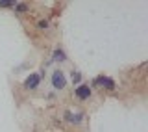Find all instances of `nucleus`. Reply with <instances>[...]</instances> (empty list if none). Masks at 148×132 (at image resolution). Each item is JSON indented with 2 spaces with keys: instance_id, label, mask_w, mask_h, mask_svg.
Instances as JSON below:
<instances>
[{
  "instance_id": "7",
  "label": "nucleus",
  "mask_w": 148,
  "mask_h": 132,
  "mask_svg": "<svg viewBox=\"0 0 148 132\" xmlns=\"http://www.w3.org/2000/svg\"><path fill=\"white\" fill-rule=\"evenodd\" d=\"M13 8H15L17 13H26L28 9H30V6H28L26 2H15V6H13Z\"/></svg>"
},
{
  "instance_id": "9",
  "label": "nucleus",
  "mask_w": 148,
  "mask_h": 132,
  "mask_svg": "<svg viewBox=\"0 0 148 132\" xmlns=\"http://www.w3.org/2000/svg\"><path fill=\"white\" fill-rule=\"evenodd\" d=\"M13 6H15V2H13V0H0V8H2V9L13 8Z\"/></svg>"
},
{
  "instance_id": "8",
  "label": "nucleus",
  "mask_w": 148,
  "mask_h": 132,
  "mask_svg": "<svg viewBox=\"0 0 148 132\" xmlns=\"http://www.w3.org/2000/svg\"><path fill=\"white\" fill-rule=\"evenodd\" d=\"M71 78H72L74 84H78V86H80V82H82V73H80V71H72Z\"/></svg>"
},
{
  "instance_id": "3",
  "label": "nucleus",
  "mask_w": 148,
  "mask_h": 132,
  "mask_svg": "<svg viewBox=\"0 0 148 132\" xmlns=\"http://www.w3.org/2000/svg\"><path fill=\"white\" fill-rule=\"evenodd\" d=\"M74 95H76L78 101H89L91 95H92V89L89 84H80V86H76L74 89Z\"/></svg>"
},
{
  "instance_id": "10",
  "label": "nucleus",
  "mask_w": 148,
  "mask_h": 132,
  "mask_svg": "<svg viewBox=\"0 0 148 132\" xmlns=\"http://www.w3.org/2000/svg\"><path fill=\"white\" fill-rule=\"evenodd\" d=\"M48 26H50V24H48V21H46V19H41V21H37V28H39V30H46Z\"/></svg>"
},
{
  "instance_id": "1",
  "label": "nucleus",
  "mask_w": 148,
  "mask_h": 132,
  "mask_svg": "<svg viewBox=\"0 0 148 132\" xmlns=\"http://www.w3.org/2000/svg\"><path fill=\"white\" fill-rule=\"evenodd\" d=\"M50 84H52V88L58 89V91H61V89L67 88V76H65V73L61 69H56L52 73V76H50Z\"/></svg>"
},
{
  "instance_id": "4",
  "label": "nucleus",
  "mask_w": 148,
  "mask_h": 132,
  "mask_svg": "<svg viewBox=\"0 0 148 132\" xmlns=\"http://www.w3.org/2000/svg\"><path fill=\"white\" fill-rule=\"evenodd\" d=\"M41 73H30L26 76V80H24V88L26 89H30V91H34V89H37L39 88V84H41Z\"/></svg>"
},
{
  "instance_id": "6",
  "label": "nucleus",
  "mask_w": 148,
  "mask_h": 132,
  "mask_svg": "<svg viewBox=\"0 0 148 132\" xmlns=\"http://www.w3.org/2000/svg\"><path fill=\"white\" fill-rule=\"evenodd\" d=\"M52 62H58V63H65V62H67V54H65L63 49H54Z\"/></svg>"
},
{
  "instance_id": "2",
  "label": "nucleus",
  "mask_w": 148,
  "mask_h": 132,
  "mask_svg": "<svg viewBox=\"0 0 148 132\" xmlns=\"http://www.w3.org/2000/svg\"><path fill=\"white\" fill-rule=\"evenodd\" d=\"M91 84H92L95 88H104V89H109V91H113V89L117 88V82H115L111 76H106V74H100V76H96Z\"/></svg>"
},
{
  "instance_id": "5",
  "label": "nucleus",
  "mask_w": 148,
  "mask_h": 132,
  "mask_svg": "<svg viewBox=\"0 0 148 132\" xmlns=\"http://www.w3.org/2000/svg\"><path fill=\"white\" fill-rule=\"evenodd\" d=\"M65 117V121L67 123H71V125H80L82 121H83V117H85V114L83 112H72V110H67L63 114Z\"/></svg>"
}]
</instances>
